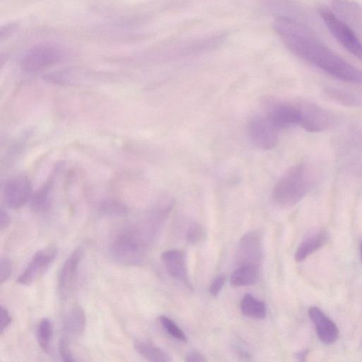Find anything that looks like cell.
I'll return each mask as SVG.
<instances>
[{"mask_svg":"<svg viewBox=\"0 0 362 362\" xmlns=\"http://www.w3.org/2000/svg\"><path fill=\"white\" fill-rule=\"evenodd\" d=\"M273 28L293 54L341 81L362 83V71L323 45L305 25L281 16Z\"/></svg>","mask_w":362,"mask_h":362,"instance_id":"1","label":"cell"},{"mask_svg":"<svg viewBox=\"0 0 362 362\" xmlns=\"http://www.w3.org/2000/svg\"><path fill=\"white\" fill-rule=\"evenodd\" d=\"M161 221L149 213L139 222L126 225L111 237L109 253L117 263L136 266L144 259Z\"/></svg>","mask_w":362,"mask_h":362,"instance_id":"2","label":"cell"},{"mask_svg":"<svg viewBox=\"0 0 362 362\" xmlns=\"http://www.w3.org/2000/svg\"><path fill=\"white\" fill-rule=\"evenodd\" d=\"M315 185V174L305 163L289 168L275 184L272 193L273 202L288 208L296 205L310 191Z\"/></svg>","mask_w":362,"mask_h":362,"instance_id":"3","label":"cell"},{"mask_svg":"<svg viewBox=\"0 0 362 362\" xmlns=\"http://www.w3.org/2000/svg\"><path fill=\"white\" fill-rule=\"evenodd\" d=\"M66 50L54 43H42L30 48L21 61V69L28 73H37L61 62Z\"/></svg>","mask_w":362,"mask_h":362,"instance_id":"4","label":"cell"},{"mask_svg":"<svg viewBox=\"0 0 362 362\" xmlns=\"http://www.w3.org/2000/svg\"><path fill=\"white\" fill-rule=\"evenodd\" d=\"M319 13L334 38L350 53L362 60V42L352 28L327 8L321 7Z\"/></svg>","mask_w":362,"mask_h":362,"instance_id":"5","label":"cell"},{"mask_svg":"<svg viewBox=\"0 0 362 362\" xmlns=\"http://www.w3.org/2000/svg\"><path fill=\"white\" fill-rule=\"evenodd\" d=\"M247 131L252 142L263 150H270L279 141V132L265 115L252 117L247 125Z\"/></svg>","mask_w":362,"mask_h":362,"instance_id":"6","label":"cell"},{"mask_svg":"<svg viewBox=\"0 0 362 362\" xmlns=\"http://www.w3.org/2000/svg\"><path fill=\"white\" fill-rule=\"evenodd\" d=\"M57 250L50 245L37 251L16 280L18 284L29 286L37 281L54 261Z\"/></svg>","mask_w":362,"mask_h":362,"instance_id":"7","label":"cell"},{"mask_svg":"<svg viewBox=\"0 0 362 362\" xmlns=\"http://www.w3.org/2000/svg\"><path fill=\"white\" fill-rule=\"evenodd\" d=\"M265 116L280 131L292 126H300V103L272 102L268 104Z\"/></svg>","mask_w":362,"mask_h":362,"instance_id":"8","label":"cell"},{"mask_svg":"<svg viewBox=\"0 0 362 362\" xmlns=\"http://www.w3.org/2000/svg\"><path fill=\"white\" fill-rule=\"evenodd\" d=\"M83 256V247H78L67 257L60 269L57 290L62 299L69 297L74 288Z\"/></svg>","mask_w":362,"mask_h":362,"instance_id":"9","label":"cell"},{"mask_svg":"<svg viewBox=\"0 0 362 362\" xmlns=\"http://www.w3.org/2000/svg\"><path fill=\"white\" fill-rule=\"evenodd\" d=\"M300 126L309 132H320L333 123V115L323 107L311 103H300Z\"/></svg>","mask_w":362,"mask_h":362,"instance_id":"10","label":"cell"},{"mask_svg":"<svg viewBox=\"0 0 362 362\" xmlns=\"http://www.w3.org/2000/svg\"><path fill=\"white\" fill-rule=\"evenodd\" d=\"M3 194L5 203L8 207L19 209L31 198V182L25 175L13 176L5 183Z\"/></svg>","mask_w":362,"mask_h":362,"instance_id":"11","label":"cell"},{"mask_svg":"<svg viewBox=\"0 0 362 362\" xmlns=\"http://www.w3.org/2000/svg\"><path fill=\"white\" fill-rule=\"evenodd\" d=\"M262 255V238L257 232H249L241 237L235 253V260L240 266L257 267Z\"/></svg>","mask_w":362,"mask_h":362,"instance_id":"12","label":"cell"},{"mask_svg":"<svg viewBox=\"0 0 362 362\" xmlns=\"http://www.w3.org/2000/svg\"><path fill=\"white\" fill-rule=\"evenodd\" d=\"M167 272L174 279L183 283L189 289L192 286L189 279L186 255L180 250H170L161 255Z\"/></svg>","mask_w":362,"mask_h":362,"instance_id":"13","label":"cell"},{"mask_svg":"<svg viewBox=\"0 0 362 362\" xmlns=\"http://www.w3.org/2000/svg\"><path fill=\"white\" fill-rule=\"evenodd\" d=\"M308 315L313 322L320 339L326 344L334 342L339 336L337 325L317 307L312 306Z\"/></svg>","mask_w":362,"mask_h":362,"instance_id":"14","label":"cell"},{"mask_svg":"<svg viewBox=\"0 0 362 362\" xmlns=\"http://www.w3.org/2000/svg\"><path fill=\"white\" fill-rule=\"evenodd\" d=\"M86 324V318L83 309L75 305L66 314L63 327L69 337H78L84 332Z\"/></svg>","mask_w":362,"mask_h":362,"instance_id":"15","label":"cell"},{"mask_svg":"<svg viewBox=\"0 0 362 362\" xmlns=\"http://www.w3.org/2000/svg\"><path fill=\"white\" fill-rule=\"evenodd\" d=\"M327 233L320 230L309 234L298 247L295 259L298 262L303 261L313 252L321 247L327 241Z\"/></svg>","mask_w":362,"mask_h":362,"instance_id":"16","label":"cell"},{"mask_svg":"<svg viewBox=\"0 0 362 362\" xmlns=\"http://www.w3.org/2000/svg\"><path fill=\"white\" fill-rule=\"evenodd\" d=\"M333 8L339 16L355 25H362V9L356 3L349 0H332Z\"/></svg>","mask_w":362,"mask_h":362,"instance_id":"17","label":"cell"},{"mask_svg":"<svg viewBox=\"0 0 362 362\" xmlns=\"http://www.w3.org/2000/svg\"><path fill=\"white\" fill-rule=\"evenodd\" d=\"M135 350L144 358L154 362L171 361L170 356L161 349L151 343L136 340L134 343Z\"/></svg>","mask_w":362,"mask_h":362,"instance_id":"18","label":"cell"},{"mask_svg":"<svg viewBox=\"0 0 362 362\" xmlns=\"http://www.w3.org/2000/svg\"><path fill=\"white\" fill-rule=\"evenodd\" d=\"M240 310L245 316L263 319L267 315V307L263 301L250 294H245L240 302Z\"/></svg>","mask_w":362,"mask_h":362,"instance_id":"19","label":"cell"},{"mask_svg":"<svg viewBox=\"0 0 362 362\" xmlns=\"http://www.w3.org/2000/svg\"><path fill=\"white\" fill-rule=\"evenodd\" d=\"M257 267L252 265L239 266L230 276V283L233 286H246L256 282Z\"/></svg>","mask_w":362,"mask_h":362,"instance_id":"20","label":"cell"},{"mask_svg":"<svg viewBox=\"0 0 362 362\" xmlns=\"http://www.w3.org/2000/svg\"><path fill=\"white\" fill-rule=\"evenodd\" d=\"M51 182H46L31 196L30 206L33 211L42 213L47 211L51 205Z\"/></svg>","mask_w":362,"mask_h":362,"instance_id":"21","label":"cell"},{"mask_svg":"<svg viewBox=\"0 0 362 362\" xmlns=\"http://www.w3.org/2000/svg\"><path fill=\"white\" fill-rule=\"evenodd\" d=\"M36 336L39 346L44 352L49 353L52 337V325L49 318H42L39 322Z\"/></svg>","mask_w":362,"mask_h":362,"instance_id":"22","label":"cell"},{"mask_svg":"<svg viewBox=\"0 0 362 362\" xmlns=\"http://www.w3.org/2000/svg\"><path fill=\"white\" fill-rule=\"evenodd\" d=\"M159 322L163 329L173 338L177 340L186 342L187 337L180 327L174 321L165 315L159 317Z\"/></svg>","mask_w":362,"mask_h":362,"instance_id":"23","label":"cell"},{"mask_svg":"<svg viewBox=\"0 0 362 362\" xmlns=\"http://www.w3.org/2000/svg\"><path fill=\"white\" fill-rule=\"evenodd\" d=\"M100 211L108 215L123 216L127 211V207L121 202L115 200L103 201L99 206Z\"/></svg>","mask_w":362,"mask_h":362,"instance_id":"24","label":"cell"},{"mask_svg":"<svg viewBox=\"0 0 362 362\" xmlns=\"http://www.w3.org/2000/svg\"><path fill=\"white\" fill-rule=\"evenodd\" d=\"M206 238L204 228L197 223H192L188 227L186 240L192 245H197L202 243Z\"/></svg>","mask_w":362,"mask_h":362,"instance_id":"25","label":"cell"},{"mask_svg":"<svg viewBox=\"0 0 362 362\" xmlns=\"http://www.w3.org/2000/svg\"><path fill=\"white\" fill-rule=\"evenodd\" d=\"M58 351L62 361L65 362L76 361L66 339L62 338L59 340L58 344Z\"/></svg>","mask_w":362,"mask_h":362,"instance_id":"26","label":"cell"},{"mask_svg":"<svg viewBox=\"0 0 362 362\" xmlns=\"http://www.w3.org/2000/svg\"><path fill=\"white\" fill-rule=\"evenodd\" d=\"M329 94L334 100L345 105H351L357 103V99L353 95L344 91L332 90L329 92Z\"/></svg>","mask_w":362,"mask_h":362,"instance_id":"27","label":"cell"},{"mask_svg":"<svg viewBox=\"0 0 362 362\" xmlns=\"http://www.w3.org/2000/svg\"><path fill=\"white\" fill-rule=\"evenodd\" d=\"M12 262L8 257H2L0 261V282L5 283L12 273Z\"/></svg>","mask_w":362,"mask_h":362,"instance_id":"28","label":"cell"},{"mask_svg":"<svg viewBox=\"0 0 362 362\" xmlns=\"http://www.w3.org/2000/svg\"><path fill=\"white\" fill-rule=\"evenodd\" d=\"M226 281V277L224 274H220L217 276L211 283L209 286V293L211 296H217L221 291Z\"/></svg>","mask_w":362,"mask_h":362,"instance_id":"29","label":"cell"},{"mask_svg":"<svg viewBox=\"0 0 362 362\" xmlns=\"http://www.w3.org/2000/svg\"><path fill=\"white\" fill-rule=\"evenodd\" d=\"M11 322V318L8 310L4 306H1L0 309V333L2 334L4 331L9 327Z\"/></svg>","mask_w":362,"mask_h":362,"instance_id":"30","label":"cell"},{"mask_svg":"<svg viewBox=\"0 0 362 362\" xmlns=\"http://www.w3.org/2000/svg\"><path fill=\"white\" fill-rule=\"evenodd\" d=\"M18 25L16 23H9L3 25L0 29V40L2 41L11 37L16 32Z\"/></svg>","mask_w":362,"mask_h":362,"instance_id":"31","label":"cell"},{"mask_svg":"<svg viewBox=\"0 0 362 362\" xmlns=\"http://www.w3.org/2000/svg\"><path fill=\"white\" fill-rule=\"evenodd\" d=\"M185 361L187 362H205L206 358L197 351H190L186 355Z\"/></svg>","mask_w":362,"mask_h":362,"instance_id":"32","label":"cell"},{"mask_svg":"<svg viewBox=\"0 0 362 362\" xmlns=\"http://www.w3.org/2000/svg\"><path fill=\"white\" fill-rule=\"evenodd\" d=\"M10 223V217L4 209L1 210L0 228L4 229L8 226Z\"/></svg>","mask_w":362,"mask_h":362,"instance_id":"33","label":"cell"},{"mask_svg":"<svg viewBox=\"0 0 362 362\" xmlns=\"http://www.w3.org/2000/svg\"><path fill=\"white\" fill-rule=\"evenodd\" d=\"M308 350H303L296 354V358L299 361H305L308 354Z\"/></svg>","mask_w":362,"mask_h":362,"instance_id":"34","label":"cell"},{"mask_svg":"<svg viewBox=\"0 0 362 362\" xmlns=\"http://www.w3.org/2000/svg\"><path fill=\"white\" fill-rule=\"evenodd\" d=\"M361 252H362V245H361Z\"/></svg>","mask_w":362,"mask_h":362,"instance_id":"35","label":"cell"}]
</instances>
